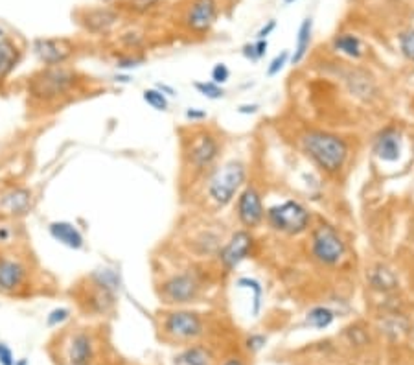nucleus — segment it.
Returning <instances> with one entry per match:
<instances>
[{
    "label": "nucleus",
    "mask_w": 414,
    "mask_h": 365,
    "mask_svg": "<svg viewBox=\"0 0 414 365\" xmlns=\"http://www.w3.org/2000/svg\"><path fill=\"white\" fill-rule=\"evenodd\" d=\"M85 83L87 78L72 65L41 66L26 80L28 109L41 115L57 111L74 102L76 96L85 91Z\"/></svg>",
    "instance_id": "obj_1"
},
{
    "label": "nucleus",
    "mask_w": 414,
    "mask_h": 365,
    "mask_svg": "<svg viewBox=\"0 0 414 365\" xmlns=\"http://www.w3.org/2000/svg\"><path fill=\"white\" fill-rule=\"evenodd\" d=\"M122 275L114 267L102 266L81 277L76 284L79 299L87 304V308L94 314H107L114 308L118 294L122 290Z\"/></svg>",
    "instance_id": "obj_2"
},
{
    "label": "nucleus",
    "mask_w": 414,
    "mask_h": 365,
    "mask_svg": "<svg viewBox=\"0 0 414 365\" xmlns=\"http://www.w3.org/2000/svg\"><path fill=\"white\" fill-rule=\"evenodd\" d=\"M302 150L313 163L328 175H336L348 161V142L343 137L321 129H312L302 135Z\"/></svg>",
    "instance_id": "obj_3"
},
{
    "label": "nucleus",
    "mask_w": 414,
    "mask_h": 365,
    "mask_svg": "<svg viewBox=\"0 0 414 365\" xmlns=\"http://www.w3.org/2000/svg\"><path fill=\"white\" fill-rule=\"evenodd\" d=\"M247 181V166L243 161L230 159L212 170L206 181V197L218 209H225L242 192Z\"/></svg>",
    "instance_id": "obj_4"
},
{
    "label": "nucleus",
    "mask_w": 414,
    "mask_h": 365,
    "mask_svg": "<svg viewBox=\"0 0 414 365\" xmlns=\"http://www.w3.org/2000/svg\"><path fill=\"white\" fill-rule=\"evenodd\" d=\"M221 144L214 133L199 129L194 132L182 142V161L191 173L201 175L210 170L219 159Z\"/></svg>",
    "instance_id": "obj_5"
},
{
    "label": "nucleus",
    "mask_w": 414,
    "mask_h": 365,
    "mask_svg": "<svg viewBox=\"0 0 414 365\" xmlns=\"http://www.w3.org/2000/svg\"><path fill=\"white\" fill-rule=\"evenodd\" d=\"M158 297L172 306H184L199 299L203 291V279L196 270H181L170 273L157 284Z\"/></svg>",
    "instance_id": "obj_6"
},
{
    "label": "nucleus",
    "mask_w": 414,
    "mask_h": 365,
    "mask_svg": "<svg viewBox=\"0 0 414 365\" xmlns=\"http://www.w3.org/2000/svg\"><path fill=\"white\" fill-rule=\"evenodd\" d=\"M266 220L276 233L297 236V234H302L309 229L312 214L300 202L288 199L280 205L267 209Z\"/></svg>",
    "instance_id": "obj_7"
},
{
    "label": "nucleus",
    "mask_w": 414,
    "mask_h": 365,
    "mask_svg": "<svg viewBox=\"0 0 414 365\" xmlns=\"http://www.w3.org/2000/svg\"><path fill=\"white\" fill-rule=\"evenodd\" d=\"M33 267L20 255L0 251V294L20 295L32 286Z\"/></svg>",
    "instance_id": "obj_8"
},
{
    "label": "nucleus",
    "mask_w": 414,
    "mask_h": 365,
    "mask_svg": "<svg viewBox=\"0 0 414 365\" xmlns=\"http://www.w3.org/2000/svg\"><path fill=\"white\" fill-rule=\"evenodd\" d=\"M346 242L330 224H319L312 231V253L324 266H337L346 257Z\"/></svg>",
    "instance_id": "obj_9"
},
{
    "label": "nucleus",
    "mask_w": 414,
    "mask_h": 365,
    "mask_svg": "<svg viewBox=\"0 0 414 365\" xmlns=\"http://www.w3.org/2000/svg\"><path fill=\"white\" fill-rule=\"evenodd\" d=\"M162 330L173 342H194L205 332V321L196 310L173 308L164 314Z\"/></svg>",
    "instance_id": "obj_10"
},
{
    "label": "nucleus",
    "mask_w": 414,
    "mask_h": 365,
    "mask_svg": "<svg viewBox=\"0 0 414 365\" xmlns=\"http://www.w3.org/2000/svg\"><path fill=\"white\" fill-rule=\"evenodd\" d=\"M76 52V42L69 37H37L32 41V54L41 66L70 65Z\"/></svg>",
    "instance_id": "obj_11"
},
{
    "label": "nucleus",
    "mask_w": 414,
    "mask_h": 365,
    "mask_svg": "<svg viewBox=\"0 0 414 365\" xmlns=\"http://www.w3.org/2000/svg\"><path fill=\"white\" fill-rule=\"evenodd\" d=\"M252 245H254V238L252 234L249 233V229H239L227 240V242L219 248L218 251V260L219 266L223 267L225 273L234 272L243 260L249 258L252 251Z\"/></svg>",
    "instance_id": "obj_12"
},
{
    "label": "nucleus",
    "mask_w": 414,
    "mask_h": 365,
    "mask_svg": "<svg viewBox=\"0 0 414 365\" xmlns=\"http://www.w3.org/2000/svg\"><path fill=\"white\" fill-rule=\"evenodd\" d=\"M219 15L218 0H191L182 15V24L188 32L205 35L212 30Z\"/></svg>",
    "instance_id": "obj_13"
},
{
    "label": "nucleus",
    "mask_w": 414,
    "mask_h": 365,
    "mask_svg": "<svg viewBox=\"0 0 414 365\" xmlns=\"http://www.w3.org/2000/svg\"><path fill=\"white\" fill-rule=\"evenodd\" d=\"M35 205V196L33 190L23 185H11L6 190L0 192V211L2 216L20 220L24 216H28Z\"/></svg>",
    "instance_id": "obj_14"
},
{
    "label": "nucleus",
    "mask_w": 414,
    "mask_h": 365,
    "mask_svg": "<svg viewBox=\"0 0 414 365\" xmlns=\"http://www.w3.org/2000/svg\"><path fill=\"white\" fill-rule=\"evenodd\" d=\"M236 212L239 224L245 229H256L266 220V209L261 196L254 187H245L237 194Z\"/></svg>",
    "instance_id": "obj_15"
},
{
    "label": "nucleus",
    "mask_w": 414,
    "mask_h": 365,
    "mask_svg": "<svg viewBox=\"0 0 414 365\" xmlns=\"http://www.w3.org/2000/svg\"><path fill=\"white\" fill-rule=\"evenodd\" d=\"M24 50L19 42L11 37L0 39V93L4 94L11 81V76L19 69Z\"/></svg>",
    "instance_id": "obj_16"
},
{
    "label": "nucleus",
    "mask_w": 414,
    "mask_h": 365,
    "mask_svg": "<svg viewBox=\"0 0 414 365\" xmlns=\"http://www.w3.org/2000/svg\"><path fill=\"white\" fill-rule=\"evenodd\" d=\"M120 13L112 8H90L85 10L79 17V23L89 33L94 35H107L118 26Z\"/></svg>",
    "instance_id": "obj_17"
},
{
    "label": "nucleus",
    "mask_w": 414,
    "mask_h": 365,
    "mask_svg": "<svg viewBox=\"0 0 414 365\" xmlns=\"http://www.w3.org/2000/svg\"><path fill=\"white\" fill-rule=\"evenodd\" d=\"M401 148L403 139L398 127L386 126L374 137V153L382 163H396L401 157Z\"/></svg>",
    "instance_id": "obj_18"
},
{
    "label": "nucleus",
    "mask_w": 414,
    "mask_h": 365,
    "mask_svg": "<svg viewBox=\"0 0 414 365\" xmlns=\"http://www.w3.org/2000/svg\"><path fill=\"white\" fill-rule=\"evenodd\" d=\"M48 233L57 243L65 245L69 249H79L85 248V236L83 233L78 229V225L66 220H56L48 224Z\"/></svg>",
    "instance_id": "obj_19"
},
{
    "label": "nucleus",
    "mask_w": 414,
    "mask_h": 365,
    "mask_svg": "<svg viewBox=\"0 0 414 365\" xmlns=\"http://www.w3.org/2000/svg\"><path fill=\"white\" fill-rule=\"evenodd\" d=\"M66 358H69L70 365H90L94 358V343L89 332L79 330L70 336Z\"/></svg>",
    "instance_id": "obj_20"
},
{
    "label": "nucleus",
    "mask_w": 414,
    "mask_h": 365,
    "mask_svg": "<svg viewBox=\"0 0 414 365\" xmlns=\"http://www.w3.org/2000/svg\"><path fill=\"white\" fill-rule=\"evenodd\" d=\"M221 245H223L221 243V236L210 229L194 234L190 240V251L196 253L197 257H212V255H218Z\"/></svg>",
    "instance_id": "obj_21"
},
{
    "label": "nucleus",
    "mask_w": 414,
    "mask_h": 365,
    "mask_svg": "<svg viewBox=\"0 0 414 365\" xmlns=\"http://www.w3.org/2000/svg\"><path fill=\"white\" fill-rule=\"evenodd\" d=\"M368 284L372 286L374 290L386 294V291H392L398 288V277H396V273L392 272L391 267L377 264L368 273Z\"/></svg>",
    "instance_id": "obj_22"
},
{
    "label": "nucleus",
    "mask_w": 414,
    "mask_h": 365,
    "mask_svg": "<svg viewBox=\"0 0 414 365\" xmlns=\"http://www.w3.org/2000/svg\"><path fill=\"white\" fill-rule=\"evenodd\" d=\"M212 352L203 345H190L173 358V365H212Z\"/></svg>",
    "instance_id": "obj_23"
},
{
    "label": "nucleus",
    "mask_w": 414,
    "mask_h": 365,
    "mask_svg": "<svg viewBox=\"0 0 414 365\" xmlns=\"http://www.w3.org/2000/svg\"><path fill=\"white\" fill-rule=\"evenodd\" d=\"M333 50L350 57V59H361L365 56L363 41L357 35H354V33H339L333 39Z\"/></svg>",
    "instance_id": "obj_24"
},
{
    "label": "nucleus",
    "mask_w": 414,
    "mask_h": 365,
    "mask_svg": "<svg viewBox=\"0 0 414 365\" xmlns=\"http://www.w3.org/2000/svg\"><path fill=\"white\" fill-rule=\"evenodd\" d=\"M312 39H313V21L312 19H304L300 28H298L297 33V45H295V52L291 56V63L293 65H300L304 59H306L307 52H309V47H312Z\"/></svg>",
    "instance_id": "obj_25"
},
{
    "label": "nucleus",
    "mask_w": 414,
    "mask_h": 365,
    "mask_svg": "<svg viewBox=\"0 0 414 365\" xmlns=\"http://www.w3.org/2000/svg\"><path fill=\"white\" fill-rule=\"evenodd\" d=\"M336 321V312L328 306H315L306 314V325L317 330H324Z\"/></svg>",
    "instance_id": "obj_26"
},
{
    "label": "nucleus",
    "mask_w": 414,
    "mask_h": 365,
    "mask_svg": "<svg viewBox=\"0 0 414 365\" xmlns=\"http://www.w3.org/2000/svg\"><path fill=\"white\" fill-rule=\"evenodd\" d=\"M237 288H245L252 294V315H258L261 310V297H264V286L260 281L252 279V277H239L236 281Z\"/></svg>",
    "instance_id": "obj_27"
},
{
    "label": "nucleus",
    "mask_w": 414,
    "mask_h": 365,
    "mask_svg": "<svg viewBox=\"0 0 414 365\" xmlns=\"http://www.w3.org/2000/svg\"><path fill=\"white\" fill-rule=\"evenodd\" d=\"M17 221L8 216H0V249H8L15 245L17 240Z\"/></svg>",
    "instance_id": "obj_28"
},
{
    "label": "nucleus",
    "mask_w": 414,
    "mask_h": 365,
    "mask_svg": "<svg viewBox=\"0 0 414 365\" xmlns=\"http://www.w3.org/2000/svg\"><path fill=\"white\" fill-rule=\"evenodd\" d=\"M142 100L148 103L149 108L155 109V111H168L170 109V100L166 94H162L157 87H151V89H146L142 93Z\"/></svg>",
    "instance_id": "obj_29"
},
{
    "label": "nucleus",
    "mask_w": 414,
    "mask_h": 365,
    "mask_svg": "<svg viewBox=\"0 0 414 365\" xmlns=\"http://www.w3.org/2000/svg\"><path fill=\"white\" fill-rule=\"evenodd\" d=\"M194 89L201 94V96H205L208 100H219L225 96V89L221 85L214 83L212 80L206 81H194Z\"/></svg>",
    "instance_id": "obj_30"
},
{
    "label": "nucleus",
    "mask_w": 414,
    "mask_h": 365,
    "mask_svg": "<svg viewBox=\"0 0 414 365\" xmlns=\"http://www.w3.org/2000/svg\"><path fill=\"white\" fill-rule=\"evenodd\" d=\"M70 315H72V310L66 308V306H57V308H54L50 314L47 315V327H59V325H63L65 321H69Z\"/></svg>",
    "instance_id": "obj_31"
},
{
    "label": "nucleus",
    "mask_w": 414,
    "mask_h": 365,
    "mask_svg": "<svg viewBox=\"0 0 414 365\" xmlns=\"http://www.w3.org/2000/svg\"><path fill=\"white\" fill-rule=\"evenodd\" d=\"M120 42L129 50H138L142 45H144V35L136 30H131V32L122 33L120 35Z\"/></svg>",
    "instance_id": "obj_32"
},
{
    "label": "nucleus",
    "mask_w": 414,
    "mask_h": 365,
    "mask_svg": "<svg viewBox=\"0 0 414 365\" xmlns=\"http://www.w3.org/2000/svg\"><path fill=\"white\" fill-rule=\"evenodd\" d=\"M289 59H291V54H289L288 50L280 52L278 56H276L275 59L271 61L269 65H267V76H269V78H273V76L280 74V72L284 71V66L288 65Z\"/></svg>",
    "instance_id": "obj_33"
},
{
    "label": "nucleus",
    "mask_w": 414,
    "mask_h": 365,
    "mask_svg": "<svg viewBox=\"0 0 414 365\" xmlns=\"http://www.w3.org/2000/svg\"><path fill=\"white\" fill-rule=\"evenodd\" d=\"M400 50L405 56V59H409L414 63V28L405 32L400 37Z\"/></svg>",
    "instance_id": "obj_34"
},
{
    "label": "nucleus",
    "mask_w": 414,
    "mask_h": 365,
    "mask_svg": "<svg viewBox=\"0 0 414 365\" xmlns=\"http://www.w3.org/2000/svg\"><path fill=\"white\" fill-rule=\"evenodd\" d=\"M212 81L218 85H221L223 87L225 83H227L228 80H230V69H228L225 63H218V65H214V69H212Z\"/></svg>",
    "instance_id": "obj_35"
},
{
    "label": "nucleus",
    "mask_w": 414,
    "mask_h": 365,
    "mask_svg": "<svg viewBox=\"0 0 414 365\" xmlns=\"http://www.w3.org/2000/svg\"><path fill=\"white\" fill-rule=\"evenodd\" d=\"M144 63V57L133 56V54H127V56H122L117 59V66L120 71H131V69H136Z\"/></svg>",
    "instance_id": "obj_36"
},
{
    "label": "nucleus",
    "mask_w": 414,
    "mask_h": 365,
    "mask_svg": "<svg viewBox=\"0 0 414 365\" xmlns=\"http://www.w3.org/2000/svg\"><path fill=\"white\" fill-rule=\"evenodd\" d=\"M266 343H267V337L264 336V334H252V336L247 337L245 345L251 352H258L260 349H264V345H266Z\"/></svg>",
    "instance_id": "obj_37"
},
{
    "label": "nucleus",
    "mask_w": 414,
    "mask_h": 365,
    "mask_svg": "<svg viewBox=\"0 0 414 365\" xmlns=\"http://www.w3.org/2000/svg\"><path fill=\"white\" fill-rule=\"evenodd\" d=\"M160 2H164V0H129V8L131 10H136V11H146V10H151V8H155L157 4H160Z\"/></svg>",
    "instance_id": "obj_38"
},
{
    "label": "nucleus",
    "mask_w": 414,
    "mask_h": 365,
    "mask_svg": "<svg viewBox=\"0 0 414 365\" xmlns=\"http://www.w3.org/2000/svg\"><path fill=\"white\" fill-rule=\"evenodd\" d=\"M184 117H187L188 120L191 122V124H199V122L206 120V117H208V115H206V111H203V109H199V108H190V109H187Z\"/></svg>",
    "instance_id": "obj_39"
},
{
    "label": "nucleus",
    "mask_w": 414,
    "mask_h": 365,
    "mask_svg": "<svg viewBox=\"0 0 414 365\" xmlns=\"http://www.w3.org/2000/svg\"><path fill=\"white\" fill-rule=\"evenodd\" d=\"M0 365H15V356L6 343L0 342Z\"/></svg>",
    "instance_id": "obj_40"
},
{
    "label": "nucleus",
    "mask_w": 414,
    "mask_h": 365,
    "mask_svg": "<svg viewBox=\"0 0 414 365\" xmlns=\"http://www.w3.org/2000/svg\"><path fill=\"white\" fill-rule=\"evenodd\" d=\"M276 28V21L271 19L267 21V24H264L260 28V32H258V39H267L271 35V32H275Z\"/></svg>",
    "instance_id": "obj_41"
},
{
    "label": "nucleus",
    "mask_w": 414,
    "mask_h": 365,
    "mask_svg": "<svg viewBox=\"0 0 414 365\" xmlns=\"http://www.w3.org/2000/svg\"><path fill=\"white\" fill-rule=\"evenodd\" d=\"M267 48H269V42H267V39H256V42H254V50H256L258 59L266 57Z\"/></svg>",
    "instance_id": "obj_42"
},
{
    "label": "nucleus",
    "mask_w": 414,
    "mask_h": 365,
    "mask_svg": "<svg viewBox=\"0 0 414 365\" xmlns=\"http://www.w3.org/2000/svg\"><path fill=\"white\" fill-rule=\"evenodd\" d=\"M242 52H243V56H245L249 61H254V63L260 61L256 56V50H254V42H247Z\"/></svg>",
    "instance_id": "obj_43"
},
{
    "label": "nucleus",
    "mask_w": 414,
    "mask_h": 365,
    "mask_svg": "<svg viewBox=\"0 0 414 365\" xmlns=\"http://www.w3.org/2000/svg\"><path fill=\"white\" fill-rule=\"evenodd\" d=\"M258 109H260V105H256V103H251V105L247 103V105H239L237 112L239 115H254V112H258Z\"/></svg>",
    "instance_id": "obj_44"
},
{
    "label": "nucleus",
    "mask_w": 414,
    "mask_h": 365,
    "mask_svg": "<svg viewBox=\"0 0 414 365\" xmlns=\"http://www.w3.org/2000/svg\"><path fill=\"white\" fill-rule=\"evenodd\" d=\"M155 87H157V89L160 91L162 94H166V96H175V89H173V87H170L168 83H157Z\"/></svg>",
    "instance_id": "obj_45"
},
{
    "label": "nucleus",
    "mask_w": 414,
    "mask_h": 365,
    "mask_svg": "<svg viewBox=\"0 0 414 365\" xmlns=\"http://www.w3.org/2000/svg\"><path fill=\"white\" fill-rule=\"evenodd\" d=\"M223 365H243L242 360H237V358H230V360L225 361Z\"/></svg>",
    "instance_id": "obj_46"
},
{
    "label": "nucleus",
    "mask_w": 414,
    "mask_h": 365,
    "mask_svg": "<svg viewBox=\"0 0 414 365\" xmlns=\"http://www.w3.org/2000/svg\"><path fill=\"white\" fill-rule=\"evenodd\" d=\"M15 365H28V361H26V360H19V361H15Z\"/></svg>",
    "instance_id": "obj_47"
},
{
    "label": "nucleus",
    "mask_w": 414,
    "mask_h": 365,
    "mask_svg": "<svg viewBox=\"0 0 414 365\" xmlns=\"http://www.w3.org/2000/svg\"><path fill=\"white\" fill-rule=\"evenodd\" d=\"M4 35H6V33H4V30H2V28H0V39H2V37H4Z\"/></svg>",
    "instance_id": "obj_48"
},
{
    "label": "nucleus",
    "mask_w": 414,
    "mask_h": 365,
    "mask_svg": "<svg viewBox=\"0 0 414 365\" xmlns=\"http://www.w3.org/2000/svg\"><path fill=\"white\" fill-rule=\"evenodd\" d=\"M284 2H285V4H293L295 0H284Z\"/></svg>",
    "instance_id": "obj_49"
}]
</instances>
